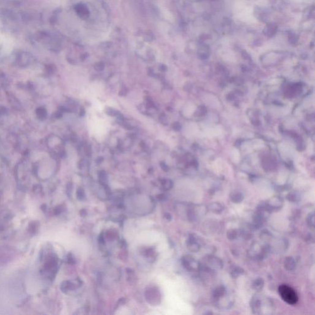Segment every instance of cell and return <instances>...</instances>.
I'll list each match as a JSON object with an SVG mask.
<instances>
[{"label":"cell","mask_w":315,"mask_h":315,"mask_svg":"<svg viewBox=\"0 0 315 315\" xmlns=\"http://www.w3.org/2000/svg\"><path fill=\"white\" fill-rule=\"evenodd\" d=\"M278 291L282 299L288 304L294 305L299 300V297L296 292L289 286L282 284L279 287Z\"/></svg>","instance_id":"1"},{"label":"cell","mask_w":315,"mask_h":315,"mask_svg":"<svg viewBox=\"0 0 315 315\" xmlns=\"http://www.w3.org/2000/svg\"><path fill=\"white\" fill-rule=\"evenodd\" d=\"M182 264L189 272H198L201 269L199 262L191 256H185L182 259Z\"/></svg>","instance_id":"2"},{"label":"cell","mask_w":315,"mask_h":315,"mask_svg":"<svg viewBox=\"0 0 315 315\" xmlns=\"http://www.w3.org/2000/svg\"><path fill=\"white\" fill-rule=\"evenodd\" d=\"M205 268L209 270H220L223 268V262L222 260L213 256H208L204 259Z\"/></svg>","instance_id":"3"},{"label":"cell","mask_w":315,"mask_h":315,"mask_svg":"<svg viewBox=\"0 0 315 315\" xmlns=\"http://www.w3.org/2000/svg\"><path fill=\"white\" fill-rule=\"evenodd\" d=\"M268 250V249H267V247L262 248L259 243L255 242L253 244L252 247L251 248V251H249L251 252L250 256L262 259V257L265 256Z\"/></svg>","instance_id":"4"},{"label":"cell","mask_w":315,"mask_h":315,"mask_svg":"<svg viewBox=\"0 0 315 315\" xmlns=\"http://www.w3.org/2000/svg\"><path fill=\"white\" fill-rule=\"evenodd\" d=\"M145 294V297H146L147 301L150 303L155 305L154 300H155V302L158 301V302H160V295L158 293V292L156 290L154 289L150 288L149 289L146 291Z\"/></svg>","instance_id":"5"},{"label":"cell","mask_w":315,"mask_h":315,"mask_svg":"<svg viewBox=\"0 0 315 315\" xmlns=\"http://www.w3.org/2000/svg\"><path fill=\"white\" fill-rule=\"evenodd\" d=\"M262 298L259 296H253L251 300V308L253 314H261Z\"/></svg>","instance_id":"6"},{"label":"cell","mask_w":315,"mask_h":315,"mask_svg":"<svg viewBox=\"0 0 315 315\" xmlns=\"http://www.w3.org/2000/svg\"><path fill=\"white\" fill-rule=\"evenodd\" d=\"M187 245L188 249L191 252H198L201 248L200 244L198 242L197 238L193 234H191L189 236V238L187 242Z\"/></svg>","instance_id":"7"},{"label":"cell","mask_w":315,"mask_h":315,"mask_svg":"<svg viewBox=\"0 0 315 315\" xmlns=\"http://www.w3.org/2000/svg\"><path fill=\"white\" fill-rule=\"evenodd\" d=\"M227 294L226 288L223 286H220L215 288L213 291L212 296L215 302H219L221 299H223Z\"/></svg>","instance_id":"8"},{"label":"cell","mask_w":315,"mask_h":315,"mask_svg":"<svg viewBox=\"0 0 315 315\" xmlns=\"http://www.w3.org/2000/svg\"><path fill=\"white\" fill-rule=\"evenodd\" d=\"M283 204V201L278 197H274L268 201V202L266 203L265 207L270 212L271 210L273 209H278L281 207Z\"/></svg>","instance_id":"9"},{"label":"cell","mask_w":315,"mask_h":315,"mask_svg":"<svg viewBox=\"0 0 315 315\" xmlns=\"http://www.w3.org/2000/svg\"><path fill=\"white\" fill-rule=\"evenodd\" d=\"M207 209L209 211H211L213 213L220 214L223 211V207L221 204L215 202V203H212L210 204L208 206Z\"/></svg>","instance_id":"10"},{"label":"cell","mask_w":315,"mask_h":315,"mask_svg":"<svg viewBox=\"0 0 315 315\" xmlns=\"http://www.w3.org/2000/svg\"><path fill=\"white\" fill-rule=\"evenodd\" d=\"M284 267L288 271H292L296 267V262L294 259L292 257H287L284 260Z\"/></svg>","instance_id":"11"},{"label":"cell","mask_w":315,"mask_h":315,"mask_svg":"<svg viewBox=\"0 0 315 315\" xmlns=\"http://www.w3.org/2000/svg\"><path fill=\"white\" fill-rule=\"evenodd\" d=\"M264 280L263 279L261 278H257L252 283V286L253 289H254L256 291H260L264 286Z\"/></svg>","instance_id":"12"},{"label":"cell","mask_w":315,"mask_h":315,"mask_svg":"<svg viewBox=\"0 0 315 315\" xmlns=\"http://www.w3.org/2000/svg\"><path fill=\"white\" fill-rule=\"evenodd\" d=\"M230 198H231V201H233V203H240L244 199V196L241 193H238V192H236V193H233L231 194Z\"/></svg>","instance_id":"13"},{"label":"cell","mask_w":315,"mask_h":315,"mask_svg":"<svg viewBox=\"0 0 315 315\" xmlns=\"http://www.w3.org/2000/svg\"><path fill=\"white\" fill-rule=\"evenodd\" d=\"M99 181L102 185H105L107 184L108 182V177L106 172L102 171L99 174Z\"/></svg>","instance_id":"14"},{"label":"cell","mask_w":315,"mask_h":315,"mask_svg":"<svg viewBox=\"0 0 315 315\" xmlns=\"http://www.w3.org/2000/svg\"><path fill=\"white\" fill-rule=\"evenodd\" d=\"M243 273H244V270L238 266L233 267L231 270V275L233 278L238 277L240 275H242Z\"/></svg>","instance_id":"15"},{"label":"cell","mask_w":315,"mask_h":315,"mask_svg":"<svg viewBox=\"0 0 315 315\" xmlns=\"http://www.w3.org/2000/svg\"><path fill=\"white\" fill-rule=\"evenodd\" d=\"M238 231L235 229H231L228 231L227 232V238H228L230 240H234L236 239L238 236Z\"/></svg>","instance_id":"16"},{"label":"cell","mask_w":315,"mask_h":315,"mask_svg":"<svg viewBox=\"0 0 315 315\" xmlns=\"http://www.w3.org/2000/svg\"><path fill=\"white\" fill-rule=\"evenodd\" d=\"M105 113L108 115L111 116H118L121 115V113L118 110L113 109L112 108H107L105 109Z\"/></svg>","instance_id":"17"},{"label":"cell","mask_w":315,"mask_h":315,"mask_svg":"<svg viewBox=\"0 0 315 315\" xmlns=\"http://www.w3.org/2000/svg\"><path fill=\"white\" fill-rule=\"evenodd\" d=\"M307 223L309 226L311 227V228H314V212H311L309 214L308 218H307Z\"/></svg>","instance_id":"18"},{"label":"cell","mask_w":315,"mask_h":315,"mask_svg":"<svg viewBox=\"0 0 315 315\" xmlns=\"http://www.w3.org/2000/svg\"><path fill=\"white\" fill-rule=\"evenodd\" d=\"M76 196H77V198L79 200H84L86 198V195H85V193H84V190L82 188H79L77 190V192H76Z\"/></svg>","instance_id":"19"},{"label":"cell","mask_w":315,"mask_h":315,"mask_svg":"<svg viewBox=\"0 0 315 315\" xmlns=\"http://www.w3.org/2000/svg\"><path fill=\"white\" fill-rule=\"evenodd\" d=\"M162 185L165 190H168L172 187V182L169 180H163L162 182Z\"/></svg>","instance_id":"20"},{"label":"cell","mask_w":315,"mask_h":315,"mask_svg":"<svg viewBox=\"0 0 315 315\" xmlns=\"http://www.w3.org/2000/svg\"><path fill=\"white\" fill-rule=\"evenodd\" d=\"M84 153L88 157H90L92 155V148L90 145H86L84 148Z\"/></svg>","instance_id":"21"},{"label":"cell","mask_w":315,"mask_h":315,"mask_svg":"<svg viewBox=\"0 0 315 315\" xmlns=\"http://www.w3.org/2000/svg\"><path fill=\"white\" fill-rule=\"evenodd\" d=\"M159 119H160V122L162 125H168V119H167V118H166V115L162 114L160 116Z\"/></svg>","instance_id":"22"},{"label":"cell","mask_w":315,"mask_h":315,"mask_svg":"<svg viewBox=\"0 0 315 315\" xmlns=\"http://www.w3.org/2000/svg\"><path fill=\"white\" fill-rule=\"evenodd\" d=\"M160 166H161V169H162L164 171H166V172L168 171V169H169L168 166L167 165H166L164 162H161V163H160Z\"/></svg>","instance_id":"23"},{"label":"cell","mask_w":315,"mask_h":315,"mask_svg":"<svg viewBox=\"0 0 315 315\" xmlns=\"http://www.w3.org/2000/svg\"><path fill=\"white\" fill-rule=\"evenodd\" d=\"M157 198L160 201H164L166 199V196L164 194H160L157 196Z\"/></svg>","instance_id":"24"},{"label":"cell","mask_w":315,"mask_h":315,"mask_svg":"<svg viewBox=\"0 0 315 315\" xmlns=\"http://www.w3.org/2000/svg\"><path fill=\"white\" fill-rule=\"evenodd\" d=\"M127 94V89L126 88V87H123V88H122L119 92V95H122V96H124L125 95H126Z\"/></svg>","instance_id":"25"},{"label":"cell","mask_w":315,"mask_h":315,"mask_svg":"<svg viewBox=\"0 0 315 315\" xmlns=\"http://www.w3.org/2000/svg\"><path fill=\"white\" fill-rule=\"evenodd\" d=\"M99 242L101 243V244H104L105 243V240H104V237L103 234H100V236H99Z\"/></svg>","instance_id":"26"},{"label":"cell","mask_w":315,"mask_h":315,"mask_svg":"<svg viewBox=\"0 0 315 315\" xmlns=\"http://www.w3.org/2000/svg\"><path fill=\"white\" fill-rule=\"evenodd\" d=\"M68 261L70 262V264H73L75 263V259H73V257H72V256H70V257H69Z\"/></svg>","instance_id":"27"},{"label":"cell","mask_w":315,"mask_h":315,"mask_svg":"<svg viewBox=\"0 0 315 315\" xmlns=\"http://www.w3.org/2000/svg\"><path fill=\"white\" fill-rule=\"evenodd\" d=\"M85 113H86V112H85V110H84V108H81L80 109V116H81V117L84 116V115H85Z\"/></svg>","instance_id":"28"},{"label":"cell","mask_w":315,"mask_h":315,"mask_svg":"<svg viewBox=\"0 0 315 315\" xmlns=\"http://www.w3.org/2000/svg\"><path fill=\"white\" fill-rule=\"evenodd\" d=\"M103 68H104V67L102 64H100V65H98L97 67H95V69L97 70H98V71H102V70L103 69Z\"/></svg>","instance_id":"29"},{"label":"cell","mask_w":315,"mask_h":315,"mask_svg":"<svg viewBox=\"0 0 315 315\" xmlns=\"http://www.w3.org/2000/svg\"><path fill=\"white\" fill-rule=\"evenodd\" d=\"M87 214V211H86L85 209H82L80 211V215L82 216V217H85Z\"/></svg>","instance_id":"30"},{"label":"cell","mask_w":315,"mask_h":315,"mask_svg":"<svg viewBox=\"0 0 315 315\" xmlns=\"http://www.w3.org/2000/svg\"><path fill=\"white\" fill-rule=\"evenodd\" d=\"M103 157H99V158H97V160H96L95 162H96V163H97V164H100V163H102V162L103 161Z\"/></svg>","instance_id":"31"},{"label":"cell","mask_w":315,"mask_h":315,"mask_svg":"<svg viewBox=\"0 0 315 315\" xmlns=\"http://www.w3.org/2000/svg\"><path fill=\"white\" fill-rule=\"evenodd\" d=\"M164 217H165L166 218H167V220H171V218H172L171 215L169 214H168V213H166V214L164 215Z\"/></svg>","instance_id":"32"}]
</instances>
